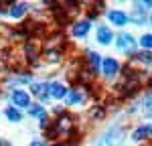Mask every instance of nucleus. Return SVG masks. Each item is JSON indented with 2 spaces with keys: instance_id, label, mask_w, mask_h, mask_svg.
Here are the masks:
<instances>
[{
  "instance_id": "dca6fc26",
  "label": "nucleus",
  "mask_w": 152,
  "mask_h": 146,
  "mask_svg": "<svg viewBox=\"0 0 152 146\" xmlns=\"http://www.w3.org/2000/svg\"><path fill=\"white\" fill-rule=\"evenodd\" d=\"M132 138L138 140V142H140V140H146V138H150V136H148V126H140V128H136L134 134H132Z\"/></svg>"
},
{
  "instance_id": "aec40b11",
  "label": "nucleus",
  "mask_w": 152,
  "mask_h": 146,
  "mask_svg": "<svg viewBox=\"0 0 152 146\" xmlns=\"http://www.w3.org/2000/svg\"><path fill=\"white\" fill-rule=\"evenodd\" d=\"M0 146H10V142H6V140H0Z\"/></svg>"
},
{
  "instance_id": "4be33fe9",
  "label": "nucleus",
  "mask_w": 152,
  "mask_h": 146,
  "mask_svg": "<svg viewBox=\"0 0 152 146\" xmlns=\"http://www.w3.org/2000/svg\"><path fill=\"white\" fill-rule=\"evenodd\" d=\"M53 146H65V144H53Z\"/></svg>"
},
{
  "instance_id": "f8f14e48",
  "label": "nucleus",
  "mask_w": 152,
  "mask_h": 146,
  "mask_svg": "<svg viewBox=\"0 0 152 146\" xmlns=\"http://www.w3.org/2000/svg\"><path fill=\"white\" fill-rule=\"evenodd\" d=\"M4 116L8 118L10 122H20L23 120V114H20V110H16L14 106H8V108L4 110Z\"/></svg>"
},
{
  "instance_id": "6ab92c4d",
  "label": "nucleus",
  "mask_w": 152,
  "mask_h": 146,
  "mask_svg": "<svg viewBox=\"0 0 152 146\" xmlns=\"http://www.w3.org/2000/svg\"><path fill=\"white\" fill-rule=\"evenodd\" d=\"M28 146H45V144H43L41 140H33V142H31V144H28Z\"/></svg>"
},
{
  "instance_id": "7ed1b4c3",
  "label": "nucleus",
  "mask_w": 152,
  "mask_h": 146,
  "mask_svg": "<svg viewBox=\"0 0 152 146\" xmlns=\"http://www.w3.org/2000/svg\"><path fill=\"white\" fill-rule=\"evenodd\" d=\"M120 71H122V67H120V63L116 59H112V57L102 59V73H104L105 79H114Z\"/></svg>"
},
{
  "instance_id": "423d86ee",
  "label": "nucleus",
  "mask_w": 152,
  "mask_h": 146,
  "mask_svg": "<svg viewBox=\"0 0 152 146\" xmlns=\"http://www.w3.org/2000/svg\"><path fill=\"white\" fill-rule=\"evenodd\" d=\"M89 31H91V23L89 20H77V23L71 26V33H73L75 39H85Z\"/></svg>"
},
{
  "instance_id": "20e7f679",
  "label": "nucleus",
  "mask_w": 152,
  "mask_h": 146,
  "mask_svg": "<svg viewBox=\"0 0 152 146\" xmlns=\"http://www.w3.org/2000/svg\"><path fill=\"white\" fill-rule=\"evenodd\" d=\"M10 101L14 104V108H31V96H28V91H24V89H14L10 93Z\"/></svg>"
},
{
  "instance_id": "9d476101",
  "label": "nucleus",
  "mask_w": 152,
  "mask_h": 146,
  "mask_svg": "<svg viewBox=\"0 0 152 146\" xmlns=\"http://www.w3.org/2000/svg\"><path fill=\"white\" fill-rule=\"evenodd\" d=\"M26 12H28V4H24V2H16V4H10V8H8V16H10V18H23Z\"/></svg>"
},
{
  "instance_id": "412c9836",
  "label": "nucleus",
  "mask_w": 152,
  "mask_h": 146,
  "mask_svg": "<svg viewBox=\"0 0 152 146\" xmlns=\"http://www.w3.org/2000/svg\"><path fill=\"white\" fill-rule=\"evenodd\" d=\"M148 136L152 138V126H148Z\"/></svg>"
},
{
  "instance_id": "f3484780",
  "label": "nucleus",
  "mask_w": 152,
  "mask_h": 146,
  "mask_svg": "<svg viewBox=\"0 0 152 146\" xmlns=\"http://www.w3.org/2000/svg\"><path fill=\"white\" fill-rule=\"evenodd\" d=\"M104 116H105V110H104V108H99V106H97V108H91V110H89V118H91V120H95V122L104 120Z\"/></svg>"
},
{
  "instance_id": "a211bd4d",
  "label": "nucleus",
  "mask_w": 152,
  "mask_h": 146,
  "mask_svg": "<svg viewBox=\"0 0 152 146\" xmlns=\"http://www.w3.org/2000/svg\"><path fill=\"white\" fill-rule=\"evenodd\" d=\"M140 47H144L146 51H150V49H152V35H150V33H146V35L140 36Z\"/></svg>"
},
{
  "instance_id": "ddd939ff",
  "label": "nucleus",
  "mask_w": 152,
  "mask_h": 146,
  "mask_svg": "<svg viewBox=\"0 0 152 146\" xmlns=\"http://www.w3.org/2000/svg\"><path fill=\"white\" fill-rule=\"evenodd\" d=\"M128 20H134L136 24H144L146 23V14H144V10H140L138 6L132 10V14H128Z\"/></svg>"
},
{
  "instance_id": "f257e3e1",
  "label": "nucleus",
  "mask_w": 152,
  "mask_h": 146,
  "mask_svg": "<svg viewBox=\"0 0 152 146\" xmlns=\"http://www.w3.org/2000/svg\"><path fill=\"white\" fill-rule=\"evenodd\" d=\"M120 142H122V130L120 128H110L99 138V142L95 146H120Z\"/></svg>"
},
{
  "instance_id": "f03ea898",
  "label": "nucleus",
  "mask_w": 152,
  "mask_h": 146,
  "mask_svg": "<svg viewBox=\"0 0 152 146\" xmlns=\"http://www.w3.org/2000/svg\"><path fill=\"white\" fill-rule=\"evenodd\" d=\"M116 45L120 51H124V53H134L136 51V45H138V41L134 39L132 35H128V33H122V35L116 36Z\"/></svg>"
},
{
  "instance_id": "5701e85b",
  "label": "nucleus",
  "mask_w": 152,
  "mask_h": 146,
  "mask_svg": "<svg viewBox=\"0 0 152 146\" xmlns=\"http://www.w3.org/2000/svg\"><path fill=\"white\" fill-rule=\"evenodd\" d=\"M150 23H152V16H150Z\"/></svg>"
},
{
  "instance_id": "6e6552de",
  "label": "nucleus",
  "mask_w": 152,
  "mask_h": 146,
  "mask_svg": "<svg viewBox=\"0 0 152 146\" xmlns=\"http://www.w3.org/2000/svg\"><path fill=\"white\" fill-rule=\"evenodd\" d=\"M67 87L63 83H59V81H53V83H49V96L53 97V99H65L67 96Z\"/></svg>"
},
{
  "instance_id": "9b49d317",
  "label": "nucleus",
  "mask_w": 152,
  "mask_h": 146,
  "mask_svg": "<svg viewBox=\"0 0 152 146\" xmlns=\"http://www.w3.org/2000/svg\"><path fill=\"white\" fill-rule=\"evenodd\" d=\"M114 41V33H112V28H107V26H99L97 28V43L99 45H110Z\"/></svg>"
},
{
  "instance_id": "39448f33",
  "label": "nucleus",
  "mask_w": 152,
  "mask_h": 146,
  "mask_svg": "<svg viewBox=\"0 0 152 146\" xmlns=\"http://www.w3.org/2000/svg\"><path fill=\"white\" fill-rule=\"evenodd\" d=\"M87 71L91 73V75L102 71V57H99V53L87 51Z\"/></svg>"
},
{
  "instance_id": "4468645a",
  "label": "nucleus",
  "mask_w": 152,
  "mask_h": 146,
  "mask_svg": "<svg viewBox=\"0 0 152 146\" xmlns=\"http://www.w3.org/2000/svg\"><path fill=\"white\" fill-rule=\"evenodd\" d=\"M28 114H31V116H35V118H39V120H43V118L47 116V114H45V108H43L41 104H31Z\"/></svg>"
},
{
  "instance_id": "2eb2a0df",
  "label": "nucleus",
  "mask_w": 152,
  "mask_h": 146,
  "mask_svg": "<svg viewBox=\"0 0 152 146\" xmlns=\"http://www.w3.org/2000/svg\"><path fill=\"white\" fill-rule=\"evenodd\" d=\"M132 57L138 61V63H142V65H152V53H150V51H142V53L132 55Z\"/></svg>"
},
{
  "instance_id": "0eeeda50",
  "label": "nucleus",
  "mask_w": 152,
  "mask_h": 146,
  "mask_svg": "<svg viewBox=\"0 0 152 146\" xmlns=\"http://www.w3.org/2000/svg\"><path fill=\"white\" fill-rule=\"evenodd\" d=\"M67 106H81L83 101H85V93L81 91V87H73L71 91H67Z\"/></svg>"
},
{
  "instance_id": "1a4fd4ad",
  "label": "nucleus",
  "mask_w": 152,
  "mask_h": 146,
  "mask_svg": "<svg viewBox=\"0 0 152 146\" xmlns=\"http://www.w3.org/2000/svg\"><path fill=\"white\" fill-rule=\"evenodd\" d=\"M107 18H110V23L116 24V26H124V24H128V14L122 10H110L107 12Z\"/></svg>"
}]
</instances>
